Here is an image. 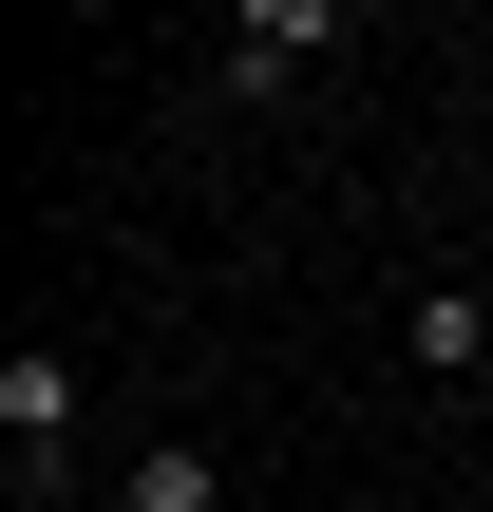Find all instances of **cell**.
Here are the masks:
<instances>
[{
    "label": "cell",
    "mask_w": 493,
    "mask_h": 512,
    "mask_svg": "<svg viewBox=\"0 0 493 512\" xmlns=\"http://www.w3.org/2000/svg\"><path fill=\"white\" fill-rule=\"evenodd\" d=\"M399 361H418V380H475L493 361V304L475 285H418V304H399Z\"/></svg>",
    "instance_id": "cell-3"
},
{
    "label": "cell",
    "mask_w": 493,
    "mask_h": 512,
    "mask_svg": "<svg viewBox=\"0 0 493 512\" xmlns=\"http://www.w3.org/2000/svg\"><path fill=\"white\" fill-rule=\"evenodd\" d=\"M114 512H228V456H190V437H171V456H133V475H114Z\"/></svg>",
    "instance_id": "cell-4"
},
{
    "label": "cell",
    "mask_w": 493,
    "mask_h": 512,
    "mask_svg": "<svg viewBox=\"0 0 493 512\" xmlns=\"http://www.w3.org/2000/svg\"><path fill=\"white\" fill-rule=\"evenodd\" d=\"M342 38H361V0H228V38H209V95H228V114H285V95H304Z\"/></svg>",
    "instance_id": "cell-1"
},
{
    "label": "cell",
    "mask_w": 493,
    "mask_h": 512,
    "mask_svg": "<svg viewBox=\"0 0 493 512\" xmlns=\"http://www.w3.org/2000/svg\"><path fill=\"white\" fill-rule=\"evenodd\" d=\"M0 494L19 512L76 494V361H57V342H0Z\"/></svg>",
    "instance_id": "cell-2"
}]
</instances>
